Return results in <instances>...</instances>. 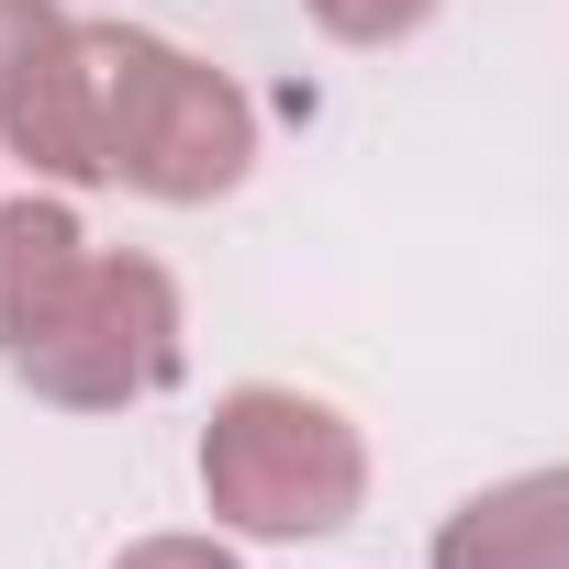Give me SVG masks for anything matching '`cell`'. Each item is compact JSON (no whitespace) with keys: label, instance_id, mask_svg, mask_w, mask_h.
Returning <instances> with one entry per match:
<instances>
[{"label":"cell","instance_id":"cell-8","mask_svg":"<svg viewBox=\"0 0 569 569\" xmlns=\"http://www.w3.org/2000/svg\"><path fill=\"white\" fill-rule=\"evenodd\" d=\"M112 569H246V558H234L223 536H134Z\"/></svg>","mask_w":569,"mask_h":569},{"label":"cell","instance_id":"cell-3","mask_svg":"<svg viewBox=\"0 0 569 569\" xmlns=\"http://www.w3.org/2000/svg\"><path fill=\"white\" fill-rule=\"evenodd\" d=\"M246 168H257V101H246L212 57H179L168 34L123 23V57H112V134H101V190L223 201Z\"/></svg>","mask_w":569,"mask_h":569},{"label":"cell","instance_id":"cell-6","mask_svg":"<svg viewBox=\"0 0 569 569\" xmlns=\"http://www.w3.org/2000/svg\"><path fill=\"white\" fill-rule=\"evenodd\" d=\"M79 257H90V234H79L68 190H23V201H0V358H12V347L57 313V291L79 279Z\"/></svg>","mask_w":569,"mask_h":569},{"label":"cell","instance_id":"cell-5","mask_svg":"<svg viewBox=\"0 0 569 569\" xmlns=\"http://www.w3.org/2000/svg\"><path fill=\"white\" fill-rule=\"evenodd\" d=\"M425 569H569V469H513L491 491H469Z\"/></svg>","mask_w":569,"mask_h":569},{"label":"cell","instance_id":"cell-2","mask_svg":"<svg viewBox=\"0 0 569 569\" xmlns=\"http://www.w3.org/2000/svg\"><path fill=\"white\" fill-rule=\"evenodd\" d=\"M190 369V325H179V279L134 246H90L79 279L57 291V313L12 347V380L57 413H134Z\"/></svg>","mask_w":569,"mask_h":569},{"label":"cell","instance_id":"cell-7","mask_svg":"<svg viewBox=\"0 0 569 569\" xmlns=\"http://www.w3.org/2000/svg\"><path fill=\"white\" fill-rule=\"evenodd\" d=\"M302 12L336 34V46H402V34H425L447 0H302Z\"/></svg>","mask_w":569,"mask_h":569},{"label":"cell","instance_id":"cell-9","mask_svg":"<svg viewBox=\"0 0 569 569\" xmlns=\"http://www.w3.org/2000/svg\"><path fill=\"white\" fill-rule=\"evenodd\" d=\"M46 34H57V0H0V79H12Z\"/></svg>","mask_w":569,"mask_h":569},{"label":"cell","instance_id":"cell-1","mask_svg":"<svg viewBox=\"0 0 569 569\" xmlns=\"http://www.w3.org/2000/svg\"><path fill=\"white\" fill-rule=\"evenodd\" d=\"M201 513L223 536L257 547H302V536H347L369 513V436L291 380H246L212 402L201 425Z\"/></svg>","mask_w":569,"mask_h":569},{"label":"cell","instance_id":"cell-4","mask_svg":"<svg viewBox=\"0 0 569 569\" xmlns=\"http://www.w3.org/2000/svg\"><path fill=\"white\" fill-rule=\"evenodd\" d=\"M112 57L123 23H68L0 79V157H23L57 190H101V134H112Z\"/></svg>","mask_w":569,"mask_h":569}]
</instances>
